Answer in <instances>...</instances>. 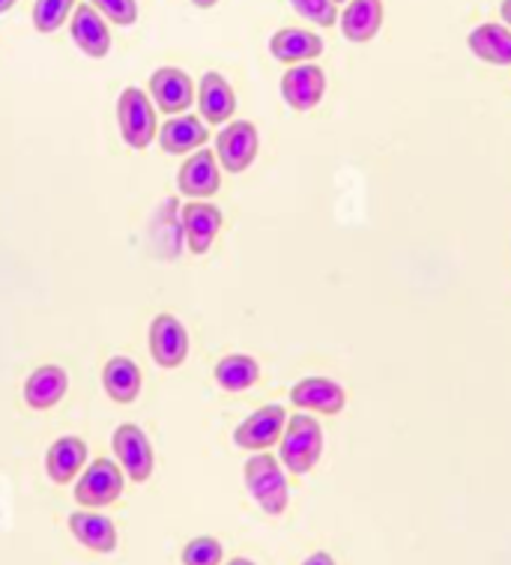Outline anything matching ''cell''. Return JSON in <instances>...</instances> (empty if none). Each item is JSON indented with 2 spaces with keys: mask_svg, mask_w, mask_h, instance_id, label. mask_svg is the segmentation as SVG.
<instances>
[{
  "mask_svg": "<svg viewBox=\"0 0 511 565\" xmlns=\"http://www.w3.org/2000/svg\"><path fill=\"white\" fill-rule=\"evenodd\" d=\"M281 463L287 467V473L306 476L318 467L320 455H323V428L315 416L308 413H297L290 416L281 431Z\"/></svg>",
  "mask_w": 511,
  "mask_h": 565,
  "instance_id": "6da1fadb",
  "label": "cell"
},
{
  "mask_svg": "<svg viewBox=\"0 0 511 565\" xmlns=\"http://www.w3.org/2000/svg\"><path fill=\"white\" fill-rule=\"evenodd\" d=\"M246 488L252 493V500H255L266 514H278L287 512V503H290V491H287V479L285 470H281V463L273 458V455L257 452L255 458H248L246 461Z\"/></svg>",
  "mask_w": 511,
  "mask_h": 565,
  "instance_id": "7a4b0ae2",
  "label": "cell"
},
{
  "mask_svg": "<svg viewBox=\"0 0 511 565\" xmlns=\"http://www.w3.org/2000/svg\"><path fill=\"white\" fill-rule=\"evenodd\" d=\"M117 124H120V135L132 150H143L150 147V141L159 132L156 124V108L150 103V96L141 87H126L117 99Z\"/></svg>",
  "mask_w": 511,
  "mask_h": 565,
  "instance_id": "3957f363",
  "label": "cell"
},
{
  "mask_svg": "<svg viewBox=\"0 0 511 565\" xmlns=\"http://www.w3.org/2000/svg\"><path fill=\"white\" fill-rule=\"evenodd\" d=\"M257 147H260L257 126L252 120H236V124H227L215 138V159L227 174H243L257 159Z\"/></svg>",
  "mask_w": 511,
  "mask_h": 565,
  "instance_id": "277c9868",
  "label": "cell"
},
{
  "mask_svg": "<svg viewBox=\"0 0 511 565\" xmlns=\"http://www.w3.org/2000/svg\"><path fill=\"white\" fill-rule=\"evenodd\" d=\"M114 455L120 458V467H124V473L132 479V482L143 484L150 476H153V443L150 437L143 434L141 425H135V422H126L120 425L111 437Z\"/></svg>",
  "mask_w": 511,
  "mask_h": 565,
  "instance_id": "5b68a950",
  "label": "cell"
},
{
  "mask_svg": "<svg viewBox=\"0 0 511 565\" xmlns=\"http://www.w3.org/2000/svg\"><path fill=\"white\" fill-rule=\"evenodd\" d=\"M126 482L120 467L108 458H96V461L82 473V479L75 482V500L78 505H91V509H103L120 500Z\"/></svg>",
  "mask_w": 511,
  "mask_h": 565,
  "instance_id": "8992f818",
  "label": "cell"
},
{
  "mask_svg": "<svg viewBox=\"0 0 511 565\" xmlns=\"http://www.w3.org/2000/svg\"><path fill=\"white\" fill-rule=\"evenodd\" d=\"M285 425V407H281V404H266V407L252 413V416L236 428L234 443L239 449H248V452H266L269 446H276V443L281 440Z\"/></svg>",
  "mask_w": 511,
  "mask_h": 565,
  "instance_id": "52a82bcc",
  "label": "cell"
},
{
  "mask_svg": "<svg viewBox=\"0 0 511 565\" xmlns=\"http://www.w3.org/2000/svg\"><path fill=\"white\" fill-rule=\"evenodd\" d=\"M194 90L192 78L180 70V66H159L153 75H150V99L156 103V108L164 114H185L192 108Z\"/></svg>",
  "mask_w": 511,
  "mask_h": 565,
  "instance_id": "ba28073f",
  "label": "cell"
},
{
  "mask_svg": "<svg viewBox=\"0 0 511 565\" xmlns=\"http://www.w3.org/2000/svg\"><path fill=\"white\" fill-rule=\"evenodd\" d=\"M327 93V73L315 63H297L281 75V99L294 111H311L318 108Z\"/></svg>",
  "mask_w": 511,
  "mask_h": 565,
  "instance_id": "9c48e42d",
  "label": "cell"
},
{
  "mask_svg": "<svg viewBox=\"0 0 511 565\" xmlns=\"http://www.w3.org/2000/svg\"><path fill=\"white\" fill-rule=\"evenodd\" d=\"M177 185L192 201H206L210 195H215L222 189V164H219L213 150H206V147L194 150L183 162V168H180Z\"/></svg>",
  "mask_w": 511,
  "mask_h": 565,
  "instance_id": "30bf717a",
  "label": "cell"
},
{
  "mask_svg": "<svg viewBox=\"0 0 511 565\" xmlns=\"http://www.w3.org/2000/svg\"><path fill=\"white\" fill-rule=\"evenodd\" d=\"M183 225V243L192 255H206L215 243V234L222 231V210L210 201H189L180 210Z\"/></svg>",
  "mask_w": 511,
  "mask_h": 565,
  "instance_id": "8fae6325",
  "label": "cell"
},
{
  "mask_svg": "<svg viewBox=\"0 0 511 565\" xmlns=\"http://www.w3.org/2000/svg\"><path fill=\"white\" fill-rule=\"evenodd\" d=\"M150 353L156 365L174 371L189 360V332L174 315H159L150 323Z\"/></svg>",
  "mask_w": 511,
  "mask_h": 565,
  "instance_id": "7c38bea8",
  "label": "cell"
},
{
  "mask_svg": "<svg viewBox=\"0 0 511 565\" xmlns=\"http://www.w3.org/2000/svg\"><path fill=\"white\" fill-rule=\"evenodd\" d=\"M70 36L87 57H93V61H103V57H108V52H111V31H108L105 19L93 10L91 3H78V7H75V12H72Z\"/></svg>",
  "mask_w": 511,
  "mask_h": 565,
  "instance_id": "4fadbf2b",
  "label": "cell"
},
{
  "mask_svg": "<svg viewBox=\"0 0 511 565\" xmlns=\"http://www.w3.org/2000/svg\"><path fill=\"white\" fill-rule=\"evenodd\" d=\"M290 402L297 404L299 411H315L323 416H338L348 404V392L344 386L329 377H306L290 390Z\"/></svg>",
  "mask_w": 511,
  "mask_h": 565,
  "instance_id": "5bb4252c",
  "label": "cell"
},
{
  "mask_svg": "<svg viewBox=\"0 0 511 565\" xmlns=\"http://www.w3.org/2000/svg\"><path fill=\"white\" fill-rule=\"evenodd\" d=\"M198 111L204 124H227L236 111V93L234 87L225 82V75L204 73L201 84H198Z\"/></svg>",
  "mask_w": 511,
  "mask_h": 565,
  "instance_id": "9a60e30c",
  "label": "cell"
},
{
  "mask_svg": "<svg viewBox=\"0 0 511 565\" xmlns=\"http://www.w3.org/2000/svg\"><path fill=\"white\" fill-rule=\"evenodd\" d=\"M159 145L168 156H185L201 150L210 138V129L201 117H192V114H177L168 124H162L159 129Z\"/></svg>",
  "mask_w": 511,
  "mask_h": 565,
  "instance_id": "2e32d148",
  "label": "cell"
},
{
  "mask_svg": "<svg viewBox=\"0 0 511 565\" xmlns=\"http://www.w3.org/2000/svg\"><path fill=\"white\" fill-rule=\"evenodd\" d=\"M84 463H87V443L82 437H61L45 452V473L54 484L75 482L84 470Z\"/></svg>",
  "mask_w": 511,
  "mask_h": 565,
  "instance_id": "e0dca14e",
  "label": "cell"
},
{
  "mask_svg": "<svg viewBox=\"0 0 511 565\" xmlns=\"http://www.w3.org/2000/svg\"><path fill=\"white\" fill-rule=\"evenodd\" d=\"M269 54H273L276 61L287 63V66L311 63L323 54V36H318V33L311 31H299V28H285V31L273 33V40H269Z\"/></svg>",
  "mask_w": 511,
  "mask_h": 565,
  "instance_id": "ac0fdd59",
  "label": "cell"
},
{
  "mask_svg": "<svg viewBox=\"0 0 511 565\" xmlns=\"http://www.w3.org/2000/svg\"><path fill=\"white\" fill-rule=\"evenodd\" d=\"M338 24L348 42H371L383 28V0H348Z\"/></svg>",
  "mask_w": 511,
  "mask_h": 565,
  "instance_id": "d6986e66",
  "label": "cell"
},
{
  "mask_svg": "<svg viewBox=\"0 0 511 565\" xmlns=\"http://www.w3.org/2000/svg\"><path fill=\"white\" fill-rule=\"evenodd\" d=\"M70 533L93 554H114L117 551V530L111 518L99 512H72Z\"/></svg>",
  "mask_w": 511,
  "mask_h": 565,
  "instance_id": "ffe728a7",
  "label": "cell"
},
{
  "mask_svg": "<svg viewBox=\"0 0 511 565\" xmlns=\"http://www.w3.org/2000/svg\"><path fill=\"white\" fill-rule=\"evenodd\" d=\"M66 390H70V374L61 365H42L24 383V402L33 411H52L54 404H61Z\"/></svg>",
  "mask_w": 511,
  "mask_h": 565,
  "instance_id": "44dd1931",
  "label": "cell"
},
{
  "mask_svg": "<svg viewBox=\"0 0 511 565\" xmlns=\"http://www.w3.org/2000/svg\"><path fill=\"white\" fill-rule=\"evenodd\" d=\"M141 369L129 356H114L105 362L103 386L114 404H132L141 395Z\"/></svg>",
  "mask_w": 511,
  "mask_h": 565,
  "instance_id": "7402d4cb",
  "label": "cell"
},
{
  "mask_svg": "<svg viewBox=\"0 0 511 565\" xmlns=\"http://www.w3.org/2000/svg\"><path fill=\"white\" fill-rule=\"evenodd\" d=\"M470 52L491 66H511V31L505 24H479L467 36Z\"/></svg>",
  "mask_w": 511,
  "mask_h": 565,
  "instance_id": "603a6c76",
  "label": "cell"
},
{
  "mask_svg": "<svg viewBox=\"0 0 511 565\" xmlns=\"http://www.w3.org/2000/svg\"><path fill=\"white\" fill-rule=\"evenodd\" d=\"M213 377L225 392H246L260 381V365L248 353H231L225 360L215 362Z\"/></svg>",
  "mask_w": 511,
  "mask_h": 565,
  "instance_id": "cb8c5ba5",
  "label": "cell"
},
{
  "mask_svg": "<svg viewBox=\"0 0 511 565\" xmlns=\"http://www.w3.org/2000/svg\"><path fill=\"white\" fill-rule=\"evenodd\" d=\"M75 12V0H36L33 3V28L40 33L61 31Z\"/></svg>",
  "mask_w": 511,
  "mask_h": 565,
  "instance_id": "d4e9b609",
  "label": "cell"
},
{
  "mask_svg": "<svg viewBox=\"0 0 511 565\" xmlns=\"http://www.w3.org/2000/svg\"><path fill=\"white\" fill-rule=\"evenodd\" d=\"M225 556V547L219 539H210V535H201V539H192L189 545L183 547V565H219Z\"/></svg>",
  "mask_w": 511,
  "mask_h": 565,
  "instance_id": "484cf974",
  "label": "cell"
},
{
  "mask_svg": "<svg viewBox=\"0 0 511 565\" xmlns=\"http://www.w3.org/2000/svg\"><path fill=\"white\" fill-rule=\"evenodd\" d=\"M87 3L117 28H132L138 21V3L135 0H87Z\"/></svg>",
  "mask_w": 511,
  "mask_h": 565,
  "instance_id": "4316f807",
  "label": "cell"
},
{
  "mask_svg": "<svg viewBox=\"0 0 511 565\" xmlns=\"http://www.w3.org/2000/svg\"><path fill=\"white\" fill-rule=\"evenodd\" d=\"M290 7L306 21L318 24V28H332L338 21L336 0H290Z\"/></svg>",
  "mask_w": 511,
  "mask_h": 565,
  "instance_id": "83f0119b",
  "label": "cell"
},
{
  "mask_svg": "<svg viewBox=\"0 0 511 565\" xmlns=\"http://www.w3.org/2000/svg\"><path fill=\"white\" fill-rule=\"evenodd\" d=\"M302 565H336V559L327 554V551H318V554H311Z\"/></svg>",
  "mask_w": 511,
  "mask_h": 565,
  "instance_id": "f1b7e54d",
  "label": "cell"
},
{
  "mask_svg": "<svg viewBox=\"0 0 511 565\" xmlns=\"http://www.w3.org/2000/svg\"><path fill=\"white\" fill-rule=\"evenodd\" d=\"M500 12H502V21H505V28L511 31V0H502Z\"/></svg>",
  "mask_w": 511,
  "mask_h": 565,
  "instance_id": "f546056e",
  "label": "cell"
},
{
  "mask_svg": "<svg viewBox=\"0 0 511 565\" xmlns=\"http://www.w3.org/2000/svg\"><path fill=\"white\" fill-rule=\"evenodd\" d=\"M192 3L198 7V10H213L219 0H192Z\"/></svg>",
  "mask_w": 511,
  "mask_h": 565,
  "instance_id": "4dcf8cb0",
  "label": "cell"
},
{
  "mask_svg": "<svg viewBox=\"0 0 511 565\" xmlns=\"http://www.w3.org/2000/svg\"><path fill=\"white\" fill-rule=\"evenodd\" d=\"M15 3H19V0H0V15H3V12H10Z\"/></svg>",
  "mask_w": 511,
  "mask_h": 565,
  "instance_id": "1f68e13d",
  "label": "cell"
},
{
  "mask_svg": "<svg viewBox=\"0 0 511 565\" xmlns=\"http://www.w3.org/2000/svg\"><path fill=\"white\" fill-rule=\"evenodd\" d=\"M227 565H255V563H252V559H239V556H236V559H231Z\"/></svg>",
  "mask_w": 511,
  "mask_h": 565,
  "instance_id": "d6a6232c",
  "label": "cell"
},
{
  "mask_svg": "<svg viewBox=\"0 0 511 565\" xmlns=\"http://www.w3.org/2000/svg\"><path fill=\"white\" fill-rule=\"evenodd\" d=\"M336 3H348V0H336Z\"/></svg>",
  "mask_w": 511,
  "mask_h": 565,
  "instance_id": "836d02e7",
  "label": "cell"
}]
</instances>
